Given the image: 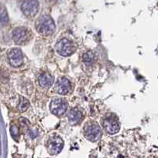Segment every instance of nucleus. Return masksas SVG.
I'll use <instances>...</instances> for the list:
<instances>
[{
    "mask_svg": "<svg viewBox=\"0 0 158 158\" xmlns=\"http://www.w3.org/2000/svg\"><path fill=\"white\" fill-rule=\"evenodd\" d=\"M35 27L38 34L45 37L50 36L56 30V25L53 19L47 14L38 18Z\"/></svg>",
    "mask_w": 158,
    "mask_h": 158,
    "instance_id": "1",
    "label": "nucleus"
},
{
    "mask_svg": "<svg viewBox=\"0 0 158 158\" xmlns=\"http://www.w3.org/2000/svg\"><path fill=\"white\" fill-rule=\"evenodd\" d=\"M55 49L57 53L62 57H69L76 51L77 44L72 39L64 38L56 43Z\"/></svg>",
    "mask_w": 158,
    "mask_h": 158,
    "instance_id": "2",
    "label": "nucleus"
},
{
    "mask_svg": "<svg viewBox=\"0 0 158 158\" xmlns=\"http://www.w3.org/2000/svg\"><path fill=\"white\" fill-rule=\"evenodd\" d=\"M33 32L25 26L15 28L12 32V39L16 45H25L32 40Z\"/></svg>",
    "mask_w": 158,
    "mask_h": 158,
    "instance_id": "3",
    "label": "nucleus"
},
{
    "mask_svg": "<svg viewBox=\"0 0 158 158\" xmlns=\"http://www.w3.org/2000/svg\"><path fill=\"white\" fill-rule=\"evenodd\" d=\"M84 134L88 141H98L102 137V130L95 121H89L84 125Z\"/></svg>",
    "mask_w": 158,
    "mask_h": 158,
    "instance_id": "4",
    "label": "nucleus"
},
{
    "mask_svg": "<svg viewBox=\"0 0 158 158\" xmlns=\"http://www.w3.org/2000/svg\"><path fill=\"white\" fill-rule=\"evenodd\" d=\"M102 126L109 134H115L120 130V123L114 114L105 116L102 120Z\"/></svg>",
    "mask_w": 158,
    "mask_h": 158,
    "instance_id": "5",
    "label": "nucleus"
},
{
    "mask_svg": "<svg viewBox=\"0 0 158 158\" xmlns=\"http://www.w3.org/2000/svg\"><path fill=\"white\" fill-rule=\"evenodd\" d=\"M64 147V141L61 137L53 135L49 137L46 142V149L51 155H57L61 152Z\"/></svg>",
    "mask_w": 158,
    "mask_h": 158,
    "instance_id": "6",
    "label": "nucleus"
},
{
    "mask_svg": "<svg viewBox=\"0 0 158 158\" xmlns=\"http://www.w3.org/2000/svg\"><path fill=\"white\" fill-rule=\"evenodd\" d=\"M49 109L52 114L56 116H61L68 110V103L63 98H55L50 103Z\"/></svg>",
    "mask_w": 158,
    "mask_h": 158,
    "instance_id": "7",
    "label": "nucleus"
},
{
    "mask_svg": "<svg viewBox=\"0 0 158 158\" xmlns=\"http://www.w3.org/2000/svg\"><path fill=\"white\" fill-rule=\"evenodd\" d=\"M7 59L10 65L14 68H20L24 64L22 52L18 48H13L8 51Z\"/></svg>",
    "mask_w": 158,
    "mask_h": 158,
    "instance_id": "8",
    "label": "nucleus"
},
{
    "mask_svg": "<svg viewBox=\"0 0 158 158\" xmlns=\"http://www.w3.org/2000/svg\"><path fill=\"white\" fill-rule=\"evenodd\" d=\"M21 10L26 17L34 18L39 10V2L38 0H23Z\"/></svg>",
    "mask_w": 158,
    "mask_h": 158,
    "instance_id": "9",
    "label": "nucleus"
},
{
    "mask_svg": "<svg viewBox=\"0 0 158 158\" xmlns=\"http://www.w3.org/2000/svg\"><path fill=\"white\" fill-rule=\"evenodd\" d=\"M71 89H72V84L70 80L66 77H61L58 79L54 88L55 92L61 95H65L69 93Z\"/></svg>",
    "mask_w": 158,
    "mask_h": 158,
    "instance_id": "10",
    "label": "nucleus"
},
{
    "mask_svg": "<svg viewBox=\"0 0 158 158\" xmlns=\"http://www.w3.org/2000/svg\"><path fill=\"white\" fill-rule=\"evenodd\" d=\"M84 118V114L81 110L78 108H73L70 110L68 114V119L71 125H78Z\"/></svg>",
    "mask_w": 158,
    "mask_h": 158,
    "instance_id": "11",
    "label": "nucleus"
},
{
    "mask_svg": "<svg viewBox=\"0 0 158 158\" xmlns=\"http://www.w3.org/2000/svg\"><path fill=\"white\" fill-rule=\"evenodd\" d=\"M38 80L39 85L41 86L42 88H49L53 84L54 77L51 73L45 72V73H42L39 75Z\"/></svg>",
    "mask_w": 158,
    "mask_h": 158,
    "instance_id": "12",
    "label": "nucleus"
},
{
    "mask_svg": "<svg viewBox=\"0 0 158 158\" xmlns=\"http://www.w3.org/2000/svg\"><path fill=\"white\" fill-rule=\"evenodd\" d=\"M83 62L84 64H86L87 65H92L95 62V54L92 53V52L89 51V52H86L84 53V55H83Z\"/></svg>",
    "mask_w": 158,
    "mask_h": 158,
    "instance_id": "13",
    "label": "nucleus"
},
{
    "mask_svg": "<svg viewBox=\"0 0 158 158\" xmlns=\"http://www.w3.org/2000/svg\"><path fill=\"white\" fill-rule=\"evenodd\" d=\"M1 25L2 26H5L9 22V17H8L6 9L3 6H1Z\"/></svg>",
    "mask_w": 158,
    "mask_h": 158,
    "instance_id": "14",
    "label": "nucleus"
},
{
    "mask_svg": "<svg viewBox=\"0 0 158 158\" xmlns=\"http://www.w3.org/2000/svg\"><path fill=\"white\" fill-rule=\"evenodd\" d=\"M29 106H30V103H29L28 100L26 99L25 98L21 97V99H20V103H19L18 107V111L20 112H24V111H26Z\"/></svg>",
    "mask_w": 158,
    "mask_h": 158,
    "instance_id": "15",
    "label": "nucleus"
},
{
    "mask_svg": "<svg viewBox=\"0 0 158 158\" xmlns=\"http://www.w3.org/2000/svg\"><path fill=\"white\" fill-rule=\"evenodd\" d=\"M10 132H11V135L14 137H15L19 134L18 128L17 126H11V129H10Z\"/></svg>",
    "mask_w": 158,
    "mask_h": 158,
    "instance_id": "16",
    "label": "nucleus"
},
{
    "mask_svg": "<svg viewBox=\"0 0 158 158\" xmlns=\"http://www.w3.org/2000/svg\"><path fill=\"white\" fill-rule=\"evenodd\" d=\"M46 1H47L48 2H57L58 0H46Z\"/></svg>",
    "mask_w": 158,
    "mask_h": 158,
    "instance_id": "17",
    "label": "nucleus"
}]
</instances>
